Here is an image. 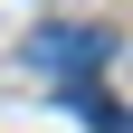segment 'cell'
<instances>
[{
	"instance_id": "cell-1",
	"label": "cell",
	"mask_w": 133,
	"mask_h": 133,
	"mask_svg": "<svg viewBox=\"0 0 133 133\" xmlns=\"http://www.w3.org/2000/svg\"><path fill=\"white\" fill-rule=\"evenodd\" d=\"M105 57H114L105 29H38V38H29V66H38V76H57V86H86Z\"/></svg>"
}]
</instances>
